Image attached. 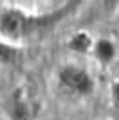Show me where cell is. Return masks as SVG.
Returning a JSON list of instances; mask_svg holds the SVG:
<instances>
[{
    "mask_svg": "<svg viewBox=\"0 0 119 120\" xmlns=\"http://www.w3.org/2000/svg\"><path fill=\"white\" fill-rule=\"evenodd\" d=\"M79 2L81 0H69L56 11L45 15H31L18 7H5L0 11V34L11 41H16L25 36L43 32L61 22L74 7H78Z\"/></svg>",
    "mask_w": 119,
    "mask_h": 120,
    "instance_id": "cell-1",
    "label": "cell"
},
{
    "mask_svg": "<svg viewBox=\"0 0 119 120\" xmlns=\"http://www.w3.org/2000/svg\"><path fill=\"white\" fill-rule=\"evenodd\" d=\"M58 84L63 88L67 93L76 97H89L96 88L94 77L89 70L78 65H63L56 74Z\"/></svg>",
    "mask_w": 119,
    "mask_h": 120,
    "instance_id": "cell-2",
    "label": "cell"
},
{
    "mask_svg": "<svg viewBox=\"0 0 119 120\" xmlns=\"http://www.w3.org/2000/svg\"><path fill=\"white\" fill-rule=\"evenodd\" d=\"M36 104L25 88H16L11 95V120H34Z\"/></svg>",
    "mask_w": 119,
    "mask_h": 120,
    "instance_id": "cell-3",
    "label": "cell"
},
{
    "mask_svg": "<svg viewBox=\"0 0 119 120\" xmlns=\"http://www.w3.org/2000/svg\"><path fill=\"white\" fill-rule=\"evenodd\" d=\"M90 54L94 56V59L98 61L99 65L108 66L110 63L117 57V47H115L114 40L103 36V38L94 40V47H92V52H90Z\"/></svg>",
    "mask_w": 119,
    "mask_h": 120,
    "instance_id": "cell-4",
    "label": "cell"
},
{
    "mask_svg": "<svg viewBox=\"0 0 119 120\" xmlns=\"http://www.w3.org/2000/svg\"><path fill=\"white\" fill-rule=\"evenodd\" d=\"M94 47V38L87 32V30H76L74 34H70V38L67 40V49L74 54H90Z\"/></svg>",
    "mask_w": 119,
    "mask_h": 120,
    "instance_id": "cell-5",
    "label": "cell"
},
{
    "mask_svg": "<svg viewBox=\"0 0 119 120\" xmlns=\"http://www.w3.org/2000/svg\"><path fill=\"white\" fill-rule=\"evenodd\" d=\"M22 49L16 45L15 41L7 40V38H0V65L2 66H13L20 61Z\"/></svg>",
    "mask_w": 119,
    "mask_h": 120,
    "instance_id": "cell-6",
    "label": "cell"
},
{
    "mask_svg": "<svg viewBox=\"0 0 119 120\" xmlns=\"http://www.w3.org/2000/svg\"><path fill=\"white\" fill-rule=\"evenodd\" d=\"M110 102L115 109L119 111V79H115L110 84Z\"/></svg>",
    "mask_w": 119,
    "mask_h": 120,
    "instance_id": "cell-7",
    "label": "cell"
},
{
    "mask_svg": "<svg viewBox=\"0 0 119 120\" xmlns=\"http://www.w3.org/2000/svg\"><path fill=\"white\" fill-rule=\"evenodd\" d=\"M101 4H103L106 9H115L119 5V0H101Z\"/></svg>",
    "mask_w": 119,
    "mask_h": 120,
    "instance_id": "cell-8",
    "label": "cell"
}]
</instances>
